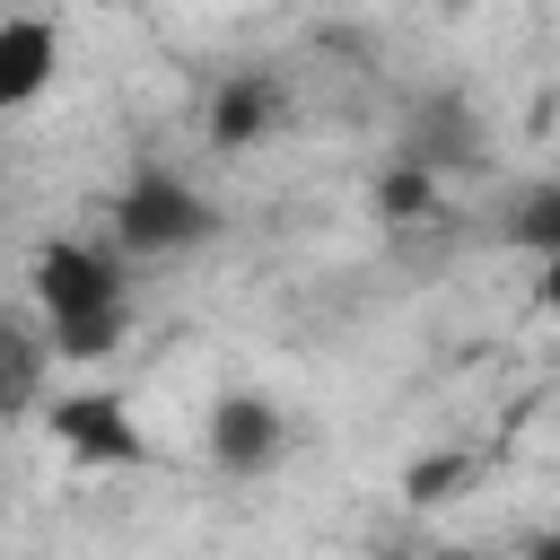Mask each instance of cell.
Returning <instances> with one entry per match:
<instances>
[{"instance_id":"1","label":"cell","mask_w":560,"mask_h":560,"mask_svg":"<svg viewBox=\"0 0 560 560\" xmlns=\"http://www.w3.org/2000/svg\"><path fill=\"white\" fill-rule=\"evenodd\" d=\"M35 306H44V350L70 359V368H96L131 341V280H122V254L114 245H88V236H52L26 271Z\"/></svg>"},{"instance_id":"2","label":"cell","mask_w":560,"mask_h":560,"mask_svg":"<svg viewBox=\"0 0 560 560\" xmlns=\"http://www.w3.org/2000/svg\"><path fill=\"white\" fill-rule=\"evenodd\" d=\"M219 228V210L175 175V166H140L114 192V254L122 262H158V254H192Z\"/></svg>"},{"instance_id":"3","label":"cell","mask_w":560,"mask_h":560,"mask_svg":"<svg viewBox=\"0 0 560 560\" xmlns=\"http://www.w3.org/2000/svg\"><path fill=\"white\" fill-rule=\"evenodd\" d=\"M44 438H52L70 464H96V472H131V464H149V438H140L131 402H122V394H105V385L44 402Z\"/></svg>"},{"instance_id":"4","label":"cell","mask_w":560,"mask_h":560,"mask_svg":"<svg viewBox=\"0 0 560 560\" xmlns=\"http://www.w3.org/2000/svg\"><path fill=\"white\" fill-rule=\"evenodd\" d=\"M280 446H289V429H280V411L262 402V394H219L210 402V464L219 472H271L280 464Z\"/></svg>"},{"instance_id":"5","label":"cell","mask_w":560,"mask_h":560,"mask_svg":"<svg viewBox=\"0 0 560 560\" xmlns=\"http://www.w3.org/2000/svg\"><path fill=\"white\" fill-rule=\"evenodd\" d=\"M280 122H289L280 79H262V70H228V79L210 88V140H219V149H262Z\"/></svg>"},{"instance_id":"6","label":"cell","mask_w":560,"mask_h":560,"mask_svg":"<svg viewBox=\"0 0 560 560\" xmlns=\"http://www.w3.org/2000/svg\"><path fill=\"white\" fill-rule=\"evenodd\" d=\"M61 79V26L52 18H0V114L35 105Z\"/></svg>"},{"instance_id":"7","label":"cell","mask_w":560,"mask_h":560,"mask_svg":"<svg viewBox=\"0 0 560 560\" xmlns=\"http://www.w3.org/2000/svg\"><path fill=\"white\" fill-rule=\"evenodd\" d=\"M44 368H52V350H44L35 332L0 324V420H26V411L44 402Z\"/></svg>"},{"instance_id":"8","label":"cell","mask_w":560,"mask_h":560,"mask_svg":"<svg viewBox=\"0 0 560 560\" xmlns=\"http://www.w3.org/2000/svg\"><path fill=\"white\" fill-rule=\"evenodd\" d=\"M420 210H438V166L429 158H394L385 175H376V219H420Z\"/></svg>"},{"instance_id":"9","label":"cell","mask_w":560,"mask_h":560,"mask_svg":"<svg viewBox=\"0 0 560 560\" xmlns=\"http://www.w3.org/2000/svg\"><path fill=\"white\" fill-rule=\"evenodd\" d=\"M464 472H472V455H411V464H402V499H411V508H438V499L464 490Z\"/></svg>"},{"instance_id":"10","label":"cell","mask_w":560,"mask_h":560,"mask_svg":"<svg viewBox=\"0 0 560 560\" xmlns=\"http://www.w3.org/2000/svg\"><path fill=\"white\" fill-rule=\"evenodd\" d=\"M525 245H551V192H525V219H516Z\"/></svg>"},{"instance_id":"11","label":"cell","mask_w":560,"mask_h":560,"mask_svg":"<svg viewBox=\"0 0 560 560\" xmlns=\"http://www.w3.org/2000/svg\"><path fill=\"white\" fill-rule=\"evenodd\" d=\"M525 560H560V542H551V534H534V551H525Z\"/></svg>"},{"instance_id":"12","label":"cell","mask_w":560,"mask_h":560,"mask_svg":"<svg viewBox=\"0 0 560 560\" xmlns=\"http://www.w3.org/2000/svg\"><path fill=\"white\" fill-rule=\"evenodd\" d=\"M438 9H472V0H438Z\"/></svg>"}]
</instances>
